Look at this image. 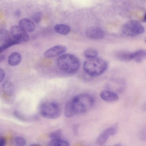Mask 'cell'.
<instances>
[{
  "instance_id": "11",
  "label": "cell",
  "mask_w": 146,
  "mask_h": 146,
  "mask_svg": "<svg viewBox=\"0 0 146 146\" xmlns=\"http://www.w3.org/2000/svg\"><path fill=\"white\" fill-rule=\"evenodd\" d=\"M19 27L26 32H32L35 29V24L30 19L26 18L21 19L19 23Z\"/></svg>"
},
{
  "instance_id": "4",
  "label": "cell",
  "mask_w": 146,
  "mask_h": 146,
  "mask_svg": "<svg viewBox=\"0 0 146 146\" xmlns=\"http://www.w3.org/2000/svg\"><path fill=\"white\" fill-rule=\"evenodd\" d=\"M40 114L45 118L54 119L58 117L61 112L60 105L54 102H48L41 104L39 108Z\"/></svg>"
},
{
  "instance_id": "8",
  "label": "cell",
  "mask_w": 146,
  "mask_h": 146,
  "mask_svg": "<svg viewBox=\"0 0 146 146\" xmlns=\"http://www.w3.org/2000/svg\"><path fill=\"white\" fill-rule=\"evenodd\" d=\"M85 34L88 38L93 40H100L104 36L103 30L100 27L96 26H91L86 29Z\"/></svg>"
},
{
  "instance_id": "2",
  "label": "cell",
  "mask_w": 146,
  "mask_h": 146,
  "mask_svg": "<svg viewBox=\"0 0 146 146\" xmlns=\"http://www.w3.org/2000/svg\"><path fill=\"white\" fill-rule=\"evenodd\" d=\"M57 64L61 71L69 74L76 73L80 66L78 58L70 54H65L60 56L57 60Z\"/></svg>"
},
{
  "instance_id": "12",
  "label": "cell",
  "mask_w": 146,
  "mask_h": 146,
  "mask_svg": "<svg viewBox=\"0 0 146 146\" xmlns=\"http://www.w3.org/2000/svg\"><path fill=\"white\" fill-rule=\"evenodd\" d=\"M133 52L129 51L120 50L115 53V58L122 61L128 62L133 59Z\"/></svg>"
},
{
  "instance_id": "16",
  "label": "cell",
  "mask_w": 146,
  "mask_h": 146,
  "mask_svg": "<svg viewBox=\"0 0 146 146\" xmlns=\"http://www.w3.org/2000/svg\"><path fill=\"white\" fill-rule=\"evenodd\" d=\"M55 31L60 34L66 35L71 31L70 27L68 26L63 24H57L54 27Z\"/></svg>"
},
{
  "instance_id": "3",
  "label": "cell",
  "mask_w": 146,
  "mask_h": 146,
  "mask_svg": "<svg viewBox=\"0 0 146 146\" xmlns=\"http://www.w3.org/2000/svg\"><path fill=\"white\" fill-rule=\"evenodd\" d=\"M108 67L107 62L99 57L88 59L84 63L83 68L85 72L92 76H99L104 73Z\"/></svg>"
},
{
  "instance_id": "13",
  "label": "cell",
  "mask_w": 146,
  "mask_h": 146,
  "mask_svg": "<svg viewBox=\"0 0 146 146\" xmlns=\"http://www.w3.org/2000/svg\"><path fill=\"white\" fill-rule=\"evenodd\" d=\"M14 86L10 81L4 82L2 86V91L4 96L8 97L12 96L14 92Z\"/></svg>"
},
{
  "instance_id": "25",
  "label": "cell",
  "mask_w": 146,
  "mask_h": 146,
  "mask_svg": "<svg viewBox=\"0 0 146 146\" xmlns=\"http://www.w3.org/2000/svg\"><path fill=\"white\" fill-rule=\"evenodd\" d=\"M145 131L143 129L142 131L140 134V137L141 139L142 140H145L146 139V134H145Z\"/></svg>"
},
{
  "instance_id": "14",
  "label": "cell",
  "mask_w": 146,
  "mask_h": 146,
  "mask_svg": "<svg viewBox=\"0 0 146 146\" xmlns=\"http://www.w3.org/2000/svg\"><path fill=\"white\" fill-rule=\"evenodd\" d=\"M21 60V56L19 53L14 52L11 53L9 56L8 62L9 64L14 66L19 64Z\"/></svg>"
},
{
  "instance_id": "15",
  "label": "cell",
  "mask_w": 146,
  "mask_h": 146,
  "mask_svg": "<svg viewBox=\"0 0 146 146\" xmlns=\"http://www.w3.org/2000/svg\"><path fill=\"white\" fill-rule=\"evenodd\" d=\"M146 52L144 49H139L133 52V59L137 63L142 62L145 59Z\"/></svg>"
},
{
  "instance_id": "10",
  "label": "cell",
  "mask_w": 146,
  "mask_h": 146,
  "mask_svg": "<svg viewBox=\"0 0 146 146\" xmlns=\"http://www.w3.org/2000/svg\"><path fill=\"white\" fill-rule=\"evenodd\" d=\"M100 96L103 100L109 102L116 101L119 99V96L115 92L108 90H102L100 93Z\"/></svg>"
},
{
  "instance_id": "24",
  "label": "cell",
  "mask_w": 146,
  "mask_h": 146,
  "mask_svg": "<svg viewBox=\"0 0 146 146\" xmlns=\"http://www.w3.org/2000/svg\"><path fill=\"white\" fill-rule=\"evenodd\" d=\"M5 76V72L4 70L0 68V83L3 80Z\"/></svg>"
},
{
  "instance_id": "28",
  "label": "cell",
  "mask_w": 146,
  "mask_h": 146,
  "mask_svg": "<svg viewBox=\"0 0 146 146\" xmlns=\"http://www.w3.org/2000/svg\"><path fill=\"white\" fill-rule=\"evenodd\" d=\"M15 14L16 16L20 17L21 14V11L19 10H17L15 11Z\"/></svg>"
},
{
  "instance_id": "20",
  "label": "cell",
  "mask_w": 146,
  "mask_h": 146,
  "mask_svg": "<svg viewBox=\"0 0 146 146\" xmlns=\"http://www.w3.org/2000/svg\"><path fill=\"white\" fill-rule=\"evenodd\" d=\"M98 54L97 51L94 48H88L85 50L84 52V55L85 57L88 59L96 57Z\"/></svg>"
},
{
  "instance_id": "9",
  "label": "cell",
  "mask_w": 146,
  "mask_h": 146,
  "mask_svg": "<svg viewBox=\"0 0 146 146\" xmlns=\"http://www.w3.org/2000/svg\"><path fill=\"white\" fill-rule=\"evenodd\" d=\"M67 50L66 47L64 45H58L48 49L44 53V56L47 58L54 57L64 53Z\"/></svg>"
},
{
  "instance_id": "22",
  "label": "cell",
  "mask_w": 146,
  "mask_h": 146,
  "mask_svg": "<svg viewBox=\"0 0 146 146\" xmlns=\"http://www.w3.org/2000/svg\"><path fill=\"white\" fill-rule=\"evenodd\" d=\"M15 141L17 145L19 146H24L26 144L25 139L23 137L21 136H17L15 139Z\"/></svg>"
},
{
  "instance_id": "21",
  "label": "cell",
  "mask_w": 146,
  "mask_h": 146,
  "mask_svg": "<svg viewBox=\"0 0 146 146\" xmlns=\"http://www.w3.org/2000/svg\"><path fill=\"white\" fill-rule=\"evenodd\" d=\"M62 131L59 129L51 132L49 134V137L52 139H55L61 138Z\"/></svg>"
},
{
  "instance_id": "5",
  "label": "cell",
  "mask_w": 146,
  "mask_h": 146,
  "mask_svg": "<svg viewBox=\"0 0 146 146\" xmlns=\"http://www.w3.org/2000/svg\"><path fill=\"white\" fill-rule=\"evenodd\" d=\"M122 31L126 36L133 37L143 33L145 30L143 26L139 22L131 20L123 25Z\"/></svg>"
},
{
  "instance_id": "6",
  "label": "cell",
  "mask_w": 146,
  "mask_h": 146,
  "mask_svg": "<svg viewBox=\"0 0 146 146\" xmlns=\"http://www.w3.org/2000/svg\"><path fill=\"white\" fill-rule=\"evenodd\" d=\"M119 127L118 123H116L107 128L99 135L96 140L98 145H102L104 144L109 137L115 134L118 131Z\"/></svg>"
},
{
  "instance_id": "17",
  "label": "cell",
  "mask_w": 146,
  "mask_h": 146,
  "mask_svg": "<svg viewBox=\"0 0 146 146\" xmlns=\"http://www.w3.org/2000/svg\"><path fill=\"white\" fill-rule=\"evenodd\" d=\"M21 41L15 38H11L0 46V53H1L9 47L20 44Z\"/></svg>"
},
{
  "instance_id": "26",
  "label": "cell",
  "mask_w": 146,
  "mask_h": 146,
  "mask_svg": "<svg viewBox=\"0 0 146 146\" xmlns=\"http://www.w3.org/2000/svg\"><path fill=\"white\" fill-rule=\"evenodd\" d=\"M6 142V139L4 137H1L0 138V146H4Z\"/></svg>"
},
{
  "instance_id": "1",
  "label": "cell",
  "mask_w": 146,
  "mask_h": 146,
  "mask_svg": "<svg viewBox=\"0 0 146 146\" xmlns=\"http://www.w3.org/2000/svg\"><path fill=\"white\" fill-rule=\"evenodd\" d=\"M94 103L93 97L88 94H80L74 97L66 104L64 109L65 116L68 118L85 113L93 107Z\"/></svg>"
},
{
  "instance_id": "18",
  "label": "cell",
  "mask_w": 146,
  "mask_h": 146,
  "mask_svg": "<svg viewBox=\"0 0 146 146\" xmlns=\"http://www.w3.org/2000/svg\"><path fill=\"white\" fill-rule=\"evenodd\" d=\"M48 144L49 146H68L69 145L68 141L61 138L51 140Z\"/></svg>"
},
{
  "instance_id": "7",
  "label": "cell",
  "mask_w": 146,
  "mask_h": 146,
  "mask_svg": "<svg viewBox=\"0 0 146 146\" xmlns=\"http://www.w3.org/2000/svg\"><path fill=\"white\" fill-rule=\"evenodd\" d=\"M10 32L13 38L20 41L27 42L29 40L28 34L19 26H13L10 29Z\"/></svg>"
},
{
  "instance_id": "23",
  "label": "cell",
  "mask_w": 146,
  "mask_h": 146,
  "mask_svg": "<svg viewBox=\"0 0 146 146\" xmlns=\"http://www.w3.org/2000/svg\"><path fill=\"white\" fill-rule=\"evenodd\" d=\"M42 17V13L40 12L35 13L32 16V19L35 22L38 23L40 21Z\"/></svg>"
},
{
  "instance_id": "19",
  "label": "cell",
  "mask_w": 146,
  "mask_h": 146,
  "mask_svg": "<svg viewBox=\"0 0 146 146\" xmlns=\"http://www.w3.org/2000/svg\"><path fill=\"white\" fill-rule=\"evenodd\" d=\"M11 38L10 34L7 31L4 29H0V42L4 43Z\"/></svg>"
},
{
  "instance_id": "27",
  "label": "cell",
  "mask_w": 146,
  "mask_h": 146,
  "mask_svg": "<svg viewBox=\"0 0 146 146\" xmlns=\"http://www.w3.org/2000/svg\"><path fill=\"white\" fill-rule=\"evenodd\" d=\"M6 56L5 55H0V63L3 62L5 59Z\"/></svg>"
}]
</instances>
